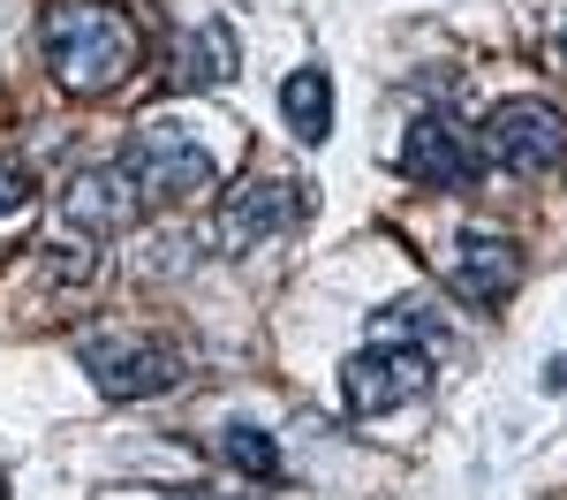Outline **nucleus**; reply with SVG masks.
I'll return each instance as SVG.
<instances>
[{"mask_svg":"<svg viewBox=\"0 0 567 500\" xmlns=\"http://www.w3.org/2000/svg\"><path fill=\"white\" fill-rule=\"evenodd\" d=\"M175 76L182 84H219V76H235V31H227V23H205L189 45H175Z\"/></svg>","mask_w":567,"mask_h":500,"instance_id":"obj_11","label":"nucleus"},{"mask_svg":"<svg viewBox=\"0 0 567 500\" xmlns=\"http://www.w3.org/2000/svg\"><path fill=\"white\" fill-rule=\"evenodd\" d=\"M401 334H424V341H439L446 326L432 318V304H416V296H401V304H386V312H379V341H401Z\"/></svg>","mask_w":567,"mask_h":500,"instance_id":"obj_13","label":"nucleus"},{"mask_svg":"<svg viewBox=\"0 0 567 500\" xmlns=\"http://www.w3.org/2000/svg\"><path fill=\"white\" fill-rule=\"evenodd\" d=\"M560 39H567V23H560Z\"/></svg>","mask_w":567,"mask_h":500,"instance_id":"obj_17","label":"nucleus"},{"mask_svg":"<svg viewBox=\"0 0 567 500\" xmlns=\"http://www.w3.org/2000/svg\"><path fill=\"white\" fill-rule=\"evenodd\" d=\"M303 213V190L296 182H243V190H227V205H219V251H250L265 243L272 227H288Z\"/></svg>","mask_w":567,"mask_h":500,"instance_id":"obj_8","label":"nucleus"},{"mask_svg":"<svg viewBox=\"0 0 567 500\" xmlns=\"http://www.w3.org/2000/svg\"><path fill=\"white\" fill-rule=\"evenodd\" d=\"M76 357H84V371L99 379V395H114V402H152V395H167V387H182V364H189L175 341H159V334H84Z\"/></svg>","mask_w":567,"mask_h":500,"instance_id":"obj_2","label":"nucleus"},{"mask_svg":"<svg viewBox=\"0 0 567 500\" xmlns=\"http://www.w3.org/2000/svg\"><path fill=\"white\" fill-rule=\"evenodd\" d=\"M446 288L462 296V304H507L515 288H523V251L507 243V235H454V251H446Z\"/></svg>","mask_w":567,"mask_h":500,"instance_id":"obj_7","label":"nucleus"},{"mask_svg":"<svg viewBox=\"0 0 567 500\" xmlns=\"http://www.w3.org/2000/svg\"><path fill=\"white\" fill-rule=\"evenodd\" d=\"M432 387V349L424 341H371L341 364V402L349 417H386Z\"/></svg>","mask_w":567,"mask_h":500,"instance_id":"obj_4","label":"nucleus"},{"mask_svg":"<svg viewBox=\"0 0 567 500\" xmlns=\"http://www.w3.org/2000/svg\"><path fill=\"white\" fill-rule=\"evenodd\" d=\"M401 167L424 182V190H470L484 167V152L470 144L462 122H446V114H416L409 136H401Z\"/></svg>","mask_w":567,"mask_h":500,"instance_id":"obj_6","label":"nucleus"},{"mask_svg":"<svg viewBox=\"0 0 567 500\" xmlns=\"http://www.w3.org/2000/svg\"><path fill=\"white\" fill-rule=\"evenodd\" d=\"M23 213H31V175L16 160H0V227H16Z\"/></svg>","mask_w":567,"mask_h":500,"instance_id":"obj_14","label":"nucleus"},{"mask_svg":"<svg viewBox=\"0 0 567 500\" xmlns=\"http://www.w3.org/2000/svg\"><path fill=\"white\" fill-rule=\"evenodd\" d=\"M114 167L130 175V190L144 205H182V197L213 190V152H205L197 136H182L175 122H144Z\"/></svg>","mask_w":567,"mask_h":500,"instance_id":"obj_3","label":"nucleus"},{"mask_svg":"<svg viewBox=\"0 0 567 500\" xmlns=\"http://www.w3.org/2000/svg\"><path fill=\"white\" fill-rule=\"evenodd\" d=\"M484 152L499 167H515V175H545V167L567 160V114L545 106V99H507L484 122Z\"/></svg>","mask_w":567,"mask_h":500,"instance_id":"obj_5","label":"nucleus"},{"mask_svg":"<svg viewBox=\"0 0 567 500\" xmlns=\"http://www.w3.org/2000/svg\"><path fill=\"white\" fill-rule=\"evenodd\" d=\"M0 500H8V478H0Z\"/></svg>","mask_w":567,"mask_h":500,"instance_id":"obj_16","label":"nucleus"},{"mask_svg":"<svg viewBox=\"0 0 567 500\" xmlns=\"http://www.w3.org/2000/svg\"><path fill=\"white\" fill-rule=\"evenodd\" d=\"M280 114H288V130L303 144H326L333 136V84H326V69H296L280 84Z\"/></svg>","mask_w":567,"mask_h":500,"instance_id":"obj_10","label":"nucleus"},{"mask_svg":"<svg viewBox=\"0 0 567 500\" xmlns=\"http://www.w3.org/2000/svg\"><path fill=\"white\" fill-rule=\"evenodd\" d=\"M136 205H144V197L130 190V175H122V167H91V175L69 190V221H76V227H99V235L130 227Z\"/></svg>","mask_w":567,"mask_h":500,"instance_id":"obj_9","label":"nucleus"},{"mask_svg":"<svg viewBox=\"0 0 567 500\" xmlns=\"http://www.w3.org/2000/svg\"><path fill=\"white\" fill-rule=\"evenodd\" d=\"M39 53H45V76L69 91V99H99V91L136 76L144 39H136L130 16L106 8V0H45L39 8Z\"/></svg>","mask_w":567,"mask_h":500,"instance_id":"obj_1","label":"nucleus"},{"mask_svg":"<svg viewBox=\"0 0 567 500\" xmlns=\"http://www.w3.org/2000/svg\"><path fill=\"white\" fill-rule=\"evenodd\" d=\"M219 462L227 470H243V478H280V455H272V440H265L258 425H219Z\"/></svg>","mask_w":567,"mask_h":500,"instance_id":"obj_12","label":"nucleus"},{"mask_svg":"<svg viewBox=\"0 0 567 500\" xmlns=\"http://www.w3.org/2000/svg\"><path fill=\"white\" fill-rule=\"evenodd\" d=\"M175 500H213V493H175Z\"/></svg>","mask_w":567,"mask_h":500,"instance_id":"obj_15","label":"nucleus"}]
</instances>
